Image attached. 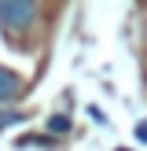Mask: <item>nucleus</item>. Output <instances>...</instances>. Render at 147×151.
<instances>
[{"mask_svg":"<svg viewBox=\"0 0 147 151\" xmlns=\"http://www.w3.org/2000/svg\"><path fill=\"white\" fill-rule=\"evenodd\" d=\"M37 11L41 7L33 4V0H15V4H0V26L7 29V33H26L29 26L37 22Z\"/></svg>","mask_w":147,"mask_h":151,"instance_id":"nucleus-1","label":"nucleus"},{"mask_svg":"<svg viewBox=\"0 0 147 151\" xmlns=\"http://www.w3.org/2000/svg\"><path fill=\"white\" fill-rule=\"evenodd\" d=\"M19 88H22V78H19L15 70H7V66H0V103L11 100Z\"/></svg>","mask_w":147,"mask_h":151,"instance_id":"nucleus-2","label":"nucleus"},{"mask_svg":"<svg viewBox=\"0 0 147 151\" xmlns=\"http://www.w3.org/2000/svg\"><path fill=\"white\" fill-rule=\"evenodd\" d=\"M66 125H70L66 118H51V122H48V129H51V133H66Z\"/></svg>","mask_w":147,"mask_h":151,"instance_id":"nucleus-3","label":"nucleus"},{"mask_svg":"<svg viewBox=\"0 0 147 151\" xmlns=\"http://www.w3.org/2000/svg\"><path fill=\"white\" fill-rule=\"evenodd\" d=\"M136 137H140V140L147 144V122H140V125H136Z\"/></svg>","mask_w":147,"mask_h":151,"instance_id":"nucleus-4","label":"nucleus"},{"mask_svg":"<svg viewBox=\"0 0 147 151\" xmlns=\"http://www.w3.org/2000/svg\"><path fill=\"white\" fill-rule=\"evenodd\" d=\"M118 151H125V147H118Z\"/></svg>","mask_w":147,"mask_h":151,"instance_id":"nucleus-5","label":"nucleus"}]
</instances>
